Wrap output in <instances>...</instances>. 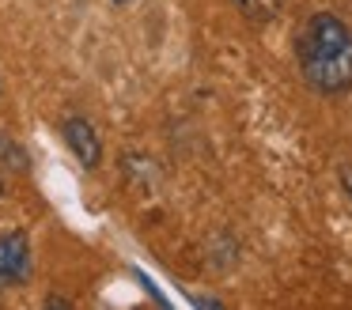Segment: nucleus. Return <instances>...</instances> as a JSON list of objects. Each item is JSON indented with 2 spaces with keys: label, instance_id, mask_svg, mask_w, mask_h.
I'll use <instances>...</instances> for the list:
<instances>
[{
  "label": "nucleus",
  "instance_id": "obj_4",
  "mask_svg": "<svg viewBox=\"0 0 352 310\" xmlns=\"http://www.w3.org/2000/svg\"><path fill=\"white\" fill-rule=\"evenodd\" d=\"M235 8L254 23H269L276 12L284 8V0H235Z\"/></svg>",
  "mask_w": 352,
  "mask_h": 310
},
{
  "label": "nucleus",
  "instance_id": "obj_6",
  "mask_svg": "<svg viewBox=\"0 0 352 310\" xmlns=\"http://www.w3.org/2000/svg\"><path fill=\"white\" fill-rule=\"evenodd\" d=\"M0 197H4V178H0Z\"/></svg>",
  "mask_w": 352,
  "mask_h": 310
},
{
  "label": "nucleus",
  "instance_id": "obj_7",
  "mask_svg": "<svg viewBox=\"0 0 352 310\" xmlns=\"http://www.w3.org/2000/svg\"><path fill=\"white\" fill-rule=\"evenodd\" d=\"M114 4H129V0H114Z\"/></svg>",
  "mask_w": 352,
  "mask_h": 310
},
{
  "label": "nucleus",
  "instance_id": "obj_2",
  "mask_svg": "<svg viewBox=\"0 0 352 310\" xmlns=\"http://www.w3.org/2000/svg\"><path fill=\"white\" fill-rule=\"evenodd\" d=\"M31 280V239L27 231L0 234V287H23Z\"/></svg>",
  "mask_w": 352,
  "mask_h": 310
},
{
  "label": "nucleus",
  "instance_id": "obj_5",
  "mask_svg": "<svg viewBox=\"0 0 352 310\" xmlns=\"http://www.w3.org/2000/svg\"><path fill=\"white\" fill-rule=\"evenodd\" d=\"M341 189L352 197V163H349V166H341Z\"/></svg>",
  "mask_w": 352,
  "mask_h": 310
},
{
  "label": "nucleus",
  "instance_id": "obj_1",
  "mask_svg": "<svg viewBox=\"0 0 352 310\" xmlns=\"http://www.w3.org/2000/svg\"><path fill=\"white\" fill-rule=\"evenodd\" d=\"M299 76L326 98L352 91V27L333 12H314L296 34Z\"/></svg>",
  "mask_w": 352,
  "mask_h": 310
},
{
  "label": "nucleus",
  "instance_id": "obj_3",
  "mask_svg": "<svg viewBox=\"0 0 352 310\" xmlns=\"http://www.w3.org/2000/svg\"><path fill=\"white\" fill-rule=\"evenodd\" d=\"M61 133H65L69 151L80 159V166L95 170V166H99V159H102V144H99V136H95L91 121H87V118H65L61 121Z\"/></svg>",
  "mask_w": 352,
  "mask_h": 310
}]
</instances>
